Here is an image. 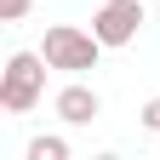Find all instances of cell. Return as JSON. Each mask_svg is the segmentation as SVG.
<instances>
[{
    "label": "cell",
    "mask_w": 160,
    "mask_h": 160,
    "mask_svg": "<svg viewBox=\"0 0 160 160\" xmlns=\"http://www.w3.org/2000/svg\"><path fill=\"white\" fill-rule=\"evenodd\" d=\"M46 57H34V52H12L6 57V74H0V109L6 114H29L40 103V92H46Z\"/></svg>",
    "instance_id": "1"
},
{
    "label": "cell",
    "mask_w": 160,
    "mask_h": 160,
    "mask_svg": "<svg viewBox=\"0 0 160 160\" xmlns=\"http://www.w3.org/2000/svg\"><path fill=\"white\" fill-rule=\"evenodd\" d=\"M97 52H103V40H97V34H86V29H74V23L46 29V46H40V57H46L52 69H63V74L97 69Z\"/></svg>",
    "instance_id": "2"
},
{
    "label": "cell",
    "mask_w": 160,
    "mask_h": 160,
    "mask_svg": "<svg viewBox=\"0 0 160 160\" xmlns=\"http://www.w3.org/2000/svg\"><path fill=\"white\" fill-rule=\"evenodd\" d=\"M143 0H103L92 17V34L103 40V46H126V40H137V29H143Z\"/></svg>",
    "instance_id": "3"
},
{
    "label": "cell",
    "mask_w": 160,
    "mask_h": 160,
    "mask_svg": "<svg viewBox=\"0 0 160 160\" xmlns=\"http://www.w3.org/2000/svg\"><path fill=\"white\" fill-rule=\"evenodd\" d=\"M57 114H63L69 126H86V120L103 114V97H97L92 86H63L57 92Z\"/></svg>",
    "instance_id": "4"
},
{
    "label": "cell",
    "mask_w": 160,
    "mask_h": 160,
    "mask_svg": "<svg viewBox=\"0 0 160 160\" xmlns=\"http://www.w3.org/2000/svg\"><path fill=\"white\" fill-rule=\"evenodd\" d=\"M29 160H69V143H63V137H34Z\"/></svg>",
    "instance_id": "5"
},
{
    "label": "cell",
    "mask_w": 160,
    "mask_h": 160,
    "mask_svg": "<svg viewBox=\"0 0 160 160\" xmlns=\"http://www.w3.org/2000/svg\"><path fill=\"white\" fill-rule=\"evenodd\" d=\"M0 17L17 23V17H29V0H0Z\"/></svg>",
    "instance_id": "6"
},
{
    "label": "cell",
    "mask_w": 160,
    "mask_h": 160,
    "mask_svg": "<svg viewBox=\"0 0 160 160\" xmlns=\"http://www.w3.org/2000/svg\"><path fill=\"white\" fill-rule=\"evenodd\" d=\"M137 120H143L149 132H160V97H149V103H143V114H137Z\"/></svg>",
    "instance_id": "7"
}]
</instances>
